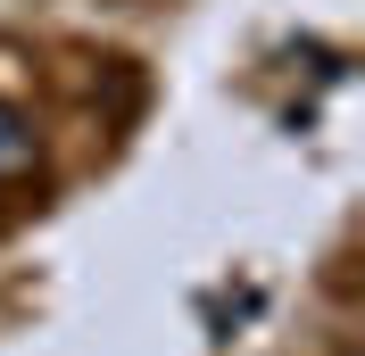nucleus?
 <instances>
[{"label": "nucleus", "mask_w": 365, "mask_h": 356, "mask_svg": "<svg viewBox=\"0 0 365 356\" xmlns=\"http://www.w3.org/2000/svg\"><path fill=\"white\" fill-rule=\"evenodd\" d=\"M34 166H42V133H34V116L0 100V182H25Z\"/></svg>", "instance_id": "nucleus-1"}]
</instances>
